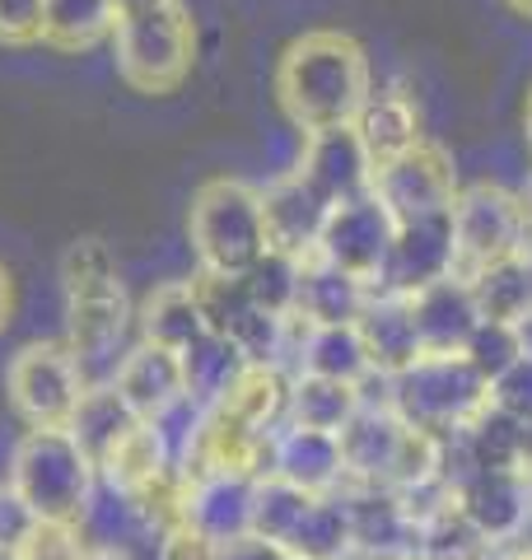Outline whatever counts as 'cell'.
Wrapping results in <instances>:
<instances>
[{
  "instance_id": "obj_1",
  "label": "cell",
  "mask_w": 532,
  "mask_h": 560,
  "mask_svg": "<svg viewBox=\"0 0 532 560\" xmlns=\"http://www.w3.org/2000/svg\"><path fill=\"white\" fill-rule=\"evenodd\" d=\"M276 94L304 136L350 127L374 94L365 47L336 28L304 33L286 47V57L276 66Z\"/></svg>"
},
{
  "instance_id": "obj_2",
  "label": "cell",
  "mask_w": 532,
  "mask_h": 560,
  "mask_svg": "<svg viewBox=\"0 0 532 560\" xmlns=\"http://www.w3.org/2000/svg\"><path fill=\"white\" fill-rule=\"evenodd\" d=\"M383 401L412 430L443 434L467 430L490 407V383L467 364V355H420L402 374L383 378Z\"/></svg>"
},
{
  "instance_id": "obj_3",
  "label": "cell",
  "mask_w": 532,
  "mask_h": 560,
  "mask_svg": "<svg viewBox=\"0 0 532 560\" xmlns=\"http://www.w3.org/2000/svg\"><path fill=\"white\" fill-rule=\"evenodd\" d=\"M10 490L38 518L80 523L94 504L99 467L70 430H24L10 458Z\"/></svg>"
},
{
  "instance_id": "obj_4",
  "label": "cell",
  "mask_w": 532,
  "mask_h": 560,
  "mask_svg": "<svg viewBox=\"0 0 532 560\" xmlns=\"http://www.w3.org/2000/svg\"><path fill=\"white\" fill-rule=\"evenodd\" d=\"M192 248L201 271L247 276L266 253V220L262 191L243 178H210L192 197Z\"/></svg>"
},
{
  "instance_id": "obj_5",
  "label": "cell",
  "mask_w": 532,
  "mask_h": 560,
  "mask_svg": "<svg viewBox=\"0 0 532 560\" xmlns=\"http://www.w3.org/2000/svg\"><path fill=\"white\" fill-rule=\"evenodd\" d=\"M192 47H197V33H192V20L177 0L122 14L113 28L117 75L140 94L177 90L192 70Z\"/></svg>"
},
{
  "instance_id": "obj_6",
  "label": "cell",
  "mask_w": 532,
  "mask_h": 560,
  "mask_svg": "<svg viewBox=\"0 0 532 560\" xmlns=\"http://www.w3.org/2000/svg\"><path fill=\"white\" fill-rule=\"evenodd\" d=\"M453 276L472 280L476 271L509 261L528 248V215L519 191H509L500 183H472L458 191L453 201Z\"/></svg>"
},
{
  "instance_id": "obj_7",
  "label": "cell",
  "mask_w": 532,
  "mask_h": 560,
  "mask_svg": "<svg viewBox=\"0 0 532 560\" xmlns=\"http://www.w3.org/2000/svg\"><path fill=\"white\" fill-rule=\"evenodd\" d=\"M84 374L66 346L33 341L5 364V401L24 430H66L84 397Z\"/></svg>"
},
{
  "instance_id": "obj_8",
  "label": "cell",
  "mask_w": 532,
  "mask_h": 560,
  "mask_svg": "<svg viewBox=\"0 0 532 560\" xmlns=\"http://www.w3.org/2000/svg\"><path fill=\"white\" fill-rule=\"evenodd\" d=\"M374 197L383 201V210L397 224H416V220H443L453 215L458 201V168L453 154L435 145V140H420L416 150H406L402 160L374 168Z\"/></svg>"
},
{
  "instance_id": "obj_9",
  "label": "cell",
  "mask_w": 532,
  "mask_h": 560,
  "mask_svg": "<svg viewBox=\"0 0 532 560\" xmlns=\"http://www.w3.org/2000/svg\"><path fill=\"white\" fill-rule=\"evenodd\" d=\"M393 238H397V220L388 215L374 191H365V197L327 210V224H323V238H317L313 257H323L327 267L365 280L374 290L383 261L393 253Z\"/></svg>"
},
{
  "instance_id": "obj_10",
  "label": "cell",
  "mask_w": 532,
  "mask_h": 560,
  "mask_svg": "<svg viewBox=\"0 0 532 560\" xmlns=\"http://www.w3.org/2000/svg\"><path fill=\"white\" fill-rule=\"evenodd\" d=\"M127 331H131L127 290L66 300V350L76 355L84 383H113L117 364L127 360Z\"/></svg>"
},
{
  "instance_id": "obj_11",
  "label": "cell",
  "mask_w": 532,
  "mask_h": 560,
  "mask_svg": "<svg viewBox=\"0 0 532 560\" xmlns=\"http://www.w3.org/2000/svg\"><path fill=\"white\" fill-rule=\"evenodd\" d=\"M299 178H304L327 206L355 201L374 187V164L360 145L355 127H332V131H313L304 136V154H299Z\"/></svg>"
},
{
  "instance_id": "obj_12",
  "label": "cell",
  "mask_w": 532,
  "mask_h": 560,
  "mask_svg": "<svg viewBox=\"0 0 532 560\" xmlns=\"http://www.w3.org/2000/svg\"><path fill=\"white\" fill-rule=\"evenodd\" d=\"M453 276V220H416V224H397L393 253H388L383 271H379V294H416L435 280Z\"/></svg>"
},
{
  "instance_id": "obj_13",
  "label": "cell",
  "mask_w": 532,
  "mask_h": 560,
  "mask_svg": "<svg viewBox=\"0 0 532 560\" xmlns=\"http://www.w3.org/2000/svg\"><path fill=\"white\" fill-rule=\"evenodd\" d=\"M266 477H280L309 495H336L346 486V463H342V440L323 430L304 425H280L271 434V458H266Z\"/></svg>"
},
{
  "instance_id": "obj_14",
  "label": "cell",
  "mask_w": 532,
  "mask_h": 560,
  "mask_svg": "<svg viewBox=\"0 0 532 560\" xmlns=\"http://www.w3.org/2000/svg\"><path fill=\"white\" fill-rule=\"evenodd\" d=\"M117 397L131 407L136 420H164L173 407L187 401V378H183V360L173 350H159L150 341H140L127 350V360L113 374Z\"/></svg>"
},
{
  "instance_id": "obj_15",
  "label": "cell",
  "mask_w": 532,
  "mask_h": 560,
  "mask_svg": "<svg viewBox=\"0 0 532 560\" xmlns=\"http://www.w3.org/2000/svg\"><path fill=\"white\" fill-rule=\"evenodd\" d=\"M327 201L290 168L262 191V220H266V248L290 253V257H313L317 238L327 224Z\"/></svg>"
},
{
  "instance_id": "obj_16",
  "label": "cell",
  "mask_w": 532,
  "mask_h": 560,
  "mask_svg": "<svg viewBox=\"0 0 532 560\" xmlns=\"http://www.w3.org/2000/svg\"><path fill=\"white\" fill-rule=\"evenodd\" d=\"M406 304H412L420 355H463V346L472 341L476 323H482L467 280H458V276H443L435 285L406 294Z\"/></svg>"
},
{
  "instance_id": "obj_17",
  "label": "cell",
  "mask_w": 532,
  "mask_h": 560,
  "mask_svg": "<svg viewBox=\"0 0 532 560\" xmlns=\"http://www.w3.org/2000/svg\"><path fill=\"white\" fill-rule=\"evenodd\" d=\"M253 486L257 477H234V471H206V477H187L183 495V523L206 533L210 541H239L253 528Z\"/></svg>"
},
{
  "instance_id": "obj_18",
  "label": "cell",
  "mask_w": 532,
  "mask_h": 560,
  "mask_svg": "<svg viewBox=\"0 0 532 560\" xmlns=\"http://www.w3.org/2000/svg\"><path fill=\"white\" fill-rule=\"evenodd\" d=\"M458 510L486 541H513L532 518V477H523V471H476L458 490Z\"/></svg>"
},
{
  "instance_id": "obj_19",
  "label": "cell",
  "mask_w": 532,
  "mask_h": 560,
  "mask_svg": "<svg viewBox=\"0 0 532 560\" xmlns=\"http://www.w3.org/2000/svg\"><path fill=\"white\" fill-rule=\"evenodd\" d=\"M350 127H355V136H360V145H365V154H369V164L374 168L402 160L406 150H416L425 140L416 103H412V94H402V90L369 94V103L360 108V117H355Z\"/></svg>"
},
{
  "instance_id": "obj_20",
  "label": "cell",
  "mask_w": 532,
  "mask_h": 560,
  "mask_svg": "<svg viewBox=\"0 0 532 560\" xmlns=\"http://www.w3.org/2000/svg\"><path fill=\"white\" fill-rule=\"evenodd\" d=\"M374 300V290L365 280L327 267L323 257H304V276H299V313L313 327H346L360 323V313Z\"/></svg>"
},
{
  "instance_id": "obj_21",
  "label": "cell",
  "mask_w": 532,
  "mask_h": 560,
  "mask_svg": "<svg viewBox=\"0 0 532 560\" xmlns=\"http://www.w3.org/2000/svg\"><path fill=\"white\" fill-rule=\"evenodd\" d=\"M360 341L369 350V364L374 374H402L406 364L420 360V337H416V323H412V304L402 294H379L369 300V308L360 313Z\"/></svg>"
},
{
  "instance_id": "obj_22",
  "label": "cell",
  "mask_w": 532,
  "mask_h": 560,
  "mask_svg": "<svg viewBox=\"0 0 532 560\" xmlns=\"http://www.w3.org/2000/svg\"><path fill=\"white\" fill-rule=\"evenodd\" d=\"M136 327H140V341L173 350V355H183L192 341L206 337V318H201L192 280H164V285H154L136 313Z\"/></svg>"
},
{
  "instance_id": "obj_23",
  "label": "cell",
  "mask_w": 532,
  "mask_h": 560,
  "mask_svg": "<svg viewBox=\"0 0 532 560\" xmlns=\"http://www.w3.org/2000/svg\"><path fill=\"white\" fill-rule=\"evenodd\" d=\"M173 453H169V440L159 434V425H150V420H136L131 434L122 440L108 458L99 463V481L117 490V495H140L146 486H154L164 471H173Z\"/></svg>"
},
{
  "instance_id": "obj_24",
  "label": "cell",
  "mask_w": 532,
  "mask_h": 560,
  "mask_svg": "<svg viewBox=\"0 0 532 560\" xmlns=\"http://www.w3.org/2000/svg\"><path fill=\"white\" fill-rule=\"evenodd\" d=\"M131 425H136V416H131L127 401L117 397L113 383H89L66 430L76 434V444L89 453V463L99 467V463L108 458V453L131 434Z\"/></svg>"
},
{
  "instance_id": "obj_25",
  "label": "cell",
  "mask_w": 532,
  "mask_h": 560,
  "mask_svg": "<svg viewBox=\"0 0 532 560\" xmlns=\"http://www.w3.org/2000/svg\"><path fill=\"white\" fill-rule=\"evenodd\" d=\"M355 411H360V388H350V383H336V378L290 374V407H286L290 425L342 434L350 425Z\"/></svg>"
},
{
  "instance_id": "obj_26",
  "label": "cell",
  "mask_w": 532,
  "mask_h": 560,
  "mask_svg": "<svg viewBox=\"0 0 532 560\" xmlns=\"http://www.w3.org/2000/svg\"><path fill=\"white\" fill-rule=\"evenodd\" d=\"M177 360H183L187 397L197 401V407H216V401H220L229 388H234V378L247 370V360L239 355V346L224 341V337H216V331L197 337Z\"/></svg>"
},
{
  "instance_id": "obj_27",
  "label": "cell",
  "mask_w": 532,
  "mask_h": 560,
  "mask_svg": "<svg viewBox=\"0 0 532 560\" xmlns=\"http://www.w3.org/2000/svg\"><path fill=\"white\" fill-rule=\"evenodd\" d=\"M117 28L113 0H43V43L61 51L94 47Z\"/></svg>"
},
{
  "instance_id": "obj_28",
  "label": "cell",
  "mask_w": 532,
  "mask_h": 560,
  "mask_svg": "<svg viewBox=\"0 0 532 560\" xmlns=\"http://www.w3.org/2000/svg\"><path fill=\"white\" fill-rule=\"evenodd\" d=\"M467 290H472V304L482 313V323H519L532 308L523 257H509V261H495V267L476 271L467 280Z\"/></svg>"
},
{
  "instance_id": "obj_29",
  "label": "cell",
  "mask_w": 532,
  "mask_h": 560,
  "mask_svg": "<svg viewBox=\"0 0 532 560\" xmlns=\"http://www.w3.org/2000/svg\"><path fill=\"white\" fill-rule=\"evenodd\" d=\"M313 500L317 495H309V490H299V486L280 481V477H257V486H253V528L247 533H257L266 541H276V547H286Z\"/></svg>"
},
{
  "instance_id": "obj_30",
  "label": "cell",
  "mask_w": 532,
  "mask_h": 560,
  "mask_svg": "<svg viewBox=\"0 0 532 560\" xmlns=\"http://www.w3.org/2000/svg\"><path fill=\"white\" fill-rule=\"evenodd\" d=\"M299 276H304V257L266 248L257 267L243 276V285L253 294V304L266 308L271 318H294L299 313Z\"/></svg>"
},
{
  "instance_id": "obj_31",
  "label": "cell",
  "mask_w": 532,
  "mask_h": 560,
  "mask_svg": "<svg viewBox=\"0 0 532 560\" xmlns=\"http://www.w3.org/2000/svg\"><path fill=\"white\" fill-rule=\"evenodd\" d=\"M61 280H66V300H80V294H108V290H122L117 261H113V253L103 248L99 238L70 243V253L61 257Z\"/></svg>"
},
{
  "instance_id": "obj_32",
  "label": "cell",
  "mask_w": 532,
  "mask_h": 560,
  "mask_svg": "<svg viewBox=\"0 0 532 560\" xmlns=\"http://www.w3.org/2000/svg\"><path fill=\"white\" fill-rule=\"evenodd\" d=\"M463 355H467V364L486 383H495L513 360H523V346H519V331H513V323H476L472 341L463 346Z\"/></svg>"
},
{
  "instance_id": "obj_33",
  "label": "cell",
  "mask_w": 532,
  "mask_h": 560,
  "mask_svg": "<svg viewBox=\"0 0 532 560\" xmlns=\"http://www.w3.org/2000/svg\"><path fill=\"white\" fill-rule=\"evenodd\" d=\"M89 556V537L80 523H57V518H38L33 533L14 560H84Z\"/></svg>"
},
{
  "instance_id": "obj_34",
  "label": "cell",
  "mask_w": 532,
  "mask_h": 560,
  "mask_svg": "<svg viewBox=\"0 0 532 560\" xmlns=\"http://www.w3.org/2000/svg\"><path fill=\"white\" fill-rule=\"evenodd\" d=\"M490 407L528 425V420H532V355L513 360L509 370L490 383Z\"/></svg>"
},
{
  "instance_id": "obj_35",
  "label": "cell",
  "mask_w": 532,
  "mask_h": 560,
  "mask_svg": "<svg viewBox=\"0 0 532 560\" xmlns=\"http://www.w3.org/2000/svg\"><path fill=\"white\" fill-rule=\"evenodd\" d=\"M33 523H38V514H33L28 504L10 490V481H5V486H0V560H14V551L28 541Z\"/></svg>"
},
{
  "instance_id": "obj_36",
  "label": "cell",
  "mask_w": 532,
  "mask_h": 560,
  "mask_svg": "<svg viewBox=\"0 0 532 560\" xmlns=\"http://www.w3.org/2000/svg\"><path fill=\"white\" fill-rule=\"evenodd\" d=\"M154 560H224V547L210 541L206 533L187 528V523H177V528H169L164 537H159Z\"/></svg>"
},
{
  "instance_id": "obj_37",
  "label": "cell",
  "mask_w": 532,
  "mask_h": 560,
  "mask_svg": "<svg viewBox=\"0 0 532 560\" xmlns=\"http://www.w3.org/2000/svg\"><path fill=\"white\" fill-rule=\"evenodd\" d=\"M43 0H0V43H38Z\"/></svg>"
},
{
  "instance_id": "obj_38",
  "label": "cell",
  "mask_w": 532,
  "mask_h": 560,
  "mask_svg": "<svg viewBox=\"0 0 532 560\" xmlns=\"http://www.w3.org/2000/svg\"><path fill=\"white\" fill-rule=\"evenodd\" d=\"M224 560H290L286 547H276V541H266L257 533H243L239 541H229L224 547Z\"/></svg>"
},
{
  "instance_id": "obj_39",
  "label": "cell",
  "mask_w": 532,
  "mask_h": 560,
  "mask_svg": "<svg viewBox=\"0 0 532 560\" xmlns=\"http://www.w3.org/2000/svg\"><path fill=\"white\" fill-rule=\"evenodd\" d=\"M117 5V20L122 14H136V10H150V5H164V0H113Z\"/></svg>"
},
{
  "instance_id": "obj_40",
  "label": "cell",
  "mask_w": 532,
  "mask_h": 560,
  "mask_svg": "<svg viewBox=\"0 0 532 560\" xmlns=\"http://www.w3.org/2000/svg\"><path fill=\"white\" fill-rule=\"evenodd\" d=\"M5 318H10V276L0 267V327H5Z\"/></svg>"
},
{
  "instance_id": "obj_41",
  "label": "cell",
  "mask_w": 532,
  "mask_h": 560,
  "mask_svg": "<svg viewBox=\"0 0 532 560\" xmlns=\"http://www.w3.org/2000/svg\"><path fill=\"white\" fill-rule=\"evenodd\" d=\"M519 201H523V215H528V230H532V178H528V187L519 191Z\"/></svg>"
},
{
  "instance_id": "obj_42",
  "label": "cell",
  "mask_w": 532,
  "mask_h": 560,
  "mask_svg": "<svg viewBox=\"0 0 532 560\" xmlns=\"http://www.w3.org/2000/svg\"><path fill=\"white\" fill-rule=\"evenodd\" d=\"M523 136H528V145H532V90H528V108H523Z\"/></svg>"
},
{
  "instance_id": "obj_43",
  "label": "cell",
  "mask_w": 532,
  "mask_h": 560,
  "mask_svg": "<svg viewBox=\"0 0 532 560\" xmlns=\"http://www.w3.org/2000/svg\"><path fill=\"white\" fill-rule=\"evenodd\" d=\"M84 560H127V556H117V551H99V547H89Z\"/></svg>"
},
{
  "instance_id": "obj_44",
  "label": "cell",
  "mask_w": 532,
  "mask_h": 560,
  "mask_svg": "<svg viewBox=\"0 0 532 560\" xmlns=\"http://www.w3.org/2000/svg\"><path fill=\"white\" fill-rule=\"evenodd\" d=\"M519 257H523V271H528V290H532V238H528V248H523Z\"/></svg>"
},
{
  "instance_id": "obj_45",
  "label": "cell",
  "mask_w": 532,
  "mask_h": 560,
  "mask_svg": "<svg viewBox=\"0 0 532 560\" xmlns=\"http://www.w3.org/2000/svg\"><path fill=\"white\" fill-rule=\"evenodd\" d=\"M505 5H509V10H519V14H528V20H532V0H505Z\"/></svg>"
}]
</instances>
